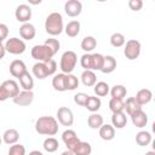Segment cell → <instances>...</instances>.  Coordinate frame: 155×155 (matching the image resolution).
<instances>
[{"label":"cell","instance_id":"obj_1","mask_svg":"<svg viewBox=\"0 0 155 155\" xmlns=\"http://www.w3.org/2000/svg\"><path fill=\"white\" fill-rule=\"evenodd\" d=\"M35 131L42 136H54L58 132V121L53 116H41L35 121Z\"/></svg>","mask_w":155,"mask_h":155},{"label":"cell","instance_id":"obj_2","mask_svg":"<svg viewBox=\"0 0 155 155\" xmlns=\"http://www.w3.org/2000/svg\"><path fill=\"white\" fill-rule=\"evenodd\" d=\"M45 30L51 36H57L64 30L63 17H62V15L59 12H52L46 17Z\"/></svg>","mask_w":155,"mask_h":155},{"label":"cell","instance_id":"obj_3","mask_svg":"<svg viewBox=\"0 0 155 155\" xmlns=\"http://www.w3.org/2000/svg\"><path fill=\"white\" fill-rule=\"evenodd\" d=\"M78 63V56L74 51H65L61 57V70L63 74H71Z\"/></svg>","mask_w":155,"mask_h":155},{"label":"cell","instance_id":"obj_4","mask_svg":"<svg viewBox=\"0 0 155 155\" xmlns=\"http://www.w3.org/2000/svg\"><path fill=\"white\" fill-rule=\"evenodd\" d=\"M30 53H31V57H33L35 61L42 62V63L48 62V61L52 59V57L54 56V53L52 52V50H51L48 46H46L45 44H42V45H35V46L31 48Z\"/></svg>","mask_w":155,"mask_h":155},{"label":"cell","instance_id":"obj_5","mask_svg":"<svg viewBox=\"0 0 155 155\" xmlns=\"http://www.w3.org/2000/svg\"><path fill=\"white\" fill-rule=\"evenodd\" d=\"M4 46H5L6 52H8L11 54H22L27 48L24 40L19 39V38H10V39H7Z\"/></svg>","mask_w":155,"mask_h":155},{"label":"cell","instance_id":"obj_6","mask_svg":"<svg viewBox=\"0 0 155 155\" xmlns=\"http://www.w3.org/2000/svg\"><path fill=\"white\" fill-rule=\"evenodd\" d=\"M140 42L136 39H131L126 42L125 48H124V54L128 61H134L139 57L140 54Z\"/></svg>","mask_w":155,"mask_h":155},{"label":"cell","instance_id":"obj_7","mask_svg":"<svg viewBox=\"0 0 155 155\" xmlns=\"http://www.w3.org/2000/svg\"><path fill=\"white\" fill-rule=\"evenodd\" d=\"M57 120L63 126H71L74 122V114L68 107H61L57 110Z\"/></svg>","mask_w":155,"mask_h":155},{"label":"cell","instance_id":"obj_8","mask_svg":"<svg viewBox=\"0 0 155 155\" xmlns=\"http://www.w3.org/2000/svg\"><path fill=\"white\" fill-rule=\"evenodd\" d=\"M13 103L19 105V107H28L33 103L34 101V93L33 91H19L17 96H15L12 98Z\"/></svg>","mask_w":155,"mask_h":155},{"label":"cell","instance_id":"obj_9","mask_svg":"<svg viewBox=\"0 0 155 155\" xmlns=\"http://www.w3.org/2000/svg\"><path fill=\"white\" fill-rule=\"evenodd\" d=\"M15 16H16V19L18 22L28 23L29 19L31 18V8H30V6H28L27 4L18 5L16 11H15Z\"/></svg>","mask_w":155,"mask_h":155},{"label":"cell","instance_id":"obj_10","mask_svg":"<svg viewBox=\"0 0 155 155\" xmlns=\"http://www.w3.org/2000/svg\"><path fill=\"white\" fill-rule=\"evenodd\" d=\"M64 11L69 17H78L82 12V4L79 0H68L64 4Z\"/></svg>","mask_w":155,"mask_h":155},{"label":"cell","instance_id":"obj_11","mask_svg":"<svg viewBox=\"0 0 155 155\" xmlns=\"http://www.w3.org/2000/svg\"><path fill=\"white\" fill-rule=\"evenodd\" d=\"M62 140L64 142V144L67 145V148H68V150H70L78 142H80V139H79V137H78V134H76V132L74 131V130H65L63 133H62Z\"/></svg>","mask_w":155,"mask_h":155},{"label":"cell","instance_id":"obj_12","mask_svg":"<svg viewBox=\"0 0 155 155\" xmlns=\"http://www.w3.org/2000/svg\"><path fill=\"white\" fill-rule=\"evenodd\" d=\"M19 35L22 40H33L36 35V29L31 23H23L19 28Z\"/></svg>","mask_w":155,"mask_h":155},{"label":"cell","instance_id":"obj_13","mask_svg":"<svg viewBox=\"0 0 155 155\" xmlns=\"http://www.w3.org/2000/svg\"><path fill=\"white\" fill-rule=\"evenodd\" d=\"M25 71H28L27 70V67H25V63L23 62V61H21V59H15V61H12L11 62V64H10V73H11V75L13 76V78H19L22 74H24Z\"/></svg>","mask_w":155,"mask_h":155},{"label":"cell","instance_id":"obj_14","mask_svg":"<svg viewBox=\"0 0 155 155\" xmlns=\"http://www.w3.org/2000/svg\"><path fill=\"white\" fill-rule=\"evenodd\" d=\"M70 151H71L74 155H91V153H92V147H91L90 143L80 140V142H78V143L70 149Z\"/></svg>","mask_w":155,"mask_h":155},{"label":"cell","instance_id":"obj_15","mask_svg":"<svg viewBox=\"0 0 155 155\" xmlns=\"http://www.w3.org/2000/svg\"><path fill=\"white\" fill-rule=\"evenodd\" d=\"M52 86L58 92L67 91V74L59 73V74L54 75V78L52 79Z\"/></svg>","mask_w":155,"mask_h":155},{"label":"cell","instance_id":"obj_16","mask_svg":"<svg viewBox=\"0 0 155 155\" xmlns=\"http://www.w3.org/2000/svg\"><path fill=\"white\" fill-rule=\"evenodd\" d=\"M131 121H132L133 126H136V127H138V128L145 127L147 124H148V115H147L143 110L136 111L134 114L131 115Z\"/></svg>","mask_w":155,"mask_h":155},{"label":"cell","instance_id":"obj_17","mask_svg":"<svg viewBox=\"0 0 155 155\" xmlns=\"http://www.w3.org/2000/svg\"><path fill=\"white\" fill-rule=\"evenodd\" d=\"M1 86L4 87V90L6 91V93L8 94L10 98H13V97L17 96L18 92H19V86H18V84H17L15 80H12V79L5 80V81L1 84Z\"/></svg>","mask_w":155,"mask_h":155},{"label":"cell","instance_id":"obj_18","mask_svg":"<svg viewBox=\"0 0 155 155\" xmlns=\"http://www.w3.org/2000/svg\"><path fill=\"white\" fill-rule=\"evenodd\" d=\"M134 99L137 101V103L139 105H144V104H148L151 99H153V92L149 90V88H142L137 92Z\"/></svg>","mask_w":155,"mask_h":155},{"label":"cell","instance_id":"obj_19","mask_svg":"<svg viewBox=\"0 0 155 155\" xmlns=\"http://www.w3.org/2000/svg\"><path fill=\"white\" fill-rule=\"evenodd\" d=\"M111 126L114 128H124L127 125V117L124 111L120 113H113L111 115Z\"/></svg>","mask_w":155,"mask_h":155},{"label":"cell","instance_id":"obj_20","mask_svg":"<svg viewBox=\"0 0 155 155\" xmlns=\"http://www.w3.org/2000/svg\"><path fill=\"white\" fill-rule=\"evenodd\" d=\"M99 137L103 140H111L115 137V128L109 124H103L99 127Z\"/></svg>","mask_w":155,"mask_h":155},{"label":"cell","instance_id":"obj_21","mask_svg":"<svg viewBox=\"0 0 155 155\" xmlns=\"http://www.w3.org/2000/svg\"><path fill=\"white\" fill-rule=\"evenodd\" d=\"M18 139H19V132L16 128H8L2 134V140L8 145L16 144L18 142Z\"/></svg>","mask_w":155,"mask_h":155},{"label":"cell","instance_id":"obj_22","mask_svg":"<svg viewBox=\"0 0 155 155\" xmlns=\"http://www.w3.org/2000/svg\"><path fill=\"white\" fill-rule=\"evenodd\" d=\"M19 85L24 91H33L34 87V79L31 78V75L29 74V71H25L24 74H22L19 78Z\"/></svg>","mask_w":155,"mask_h":155},{"label":"cell","instance_id":"obj_23","mask_svg":"<svg viewBox=\"0 0 155 155\" xmlns=\"http://www.w3.org/2000/svg\"><path fill=\"white\" fill-rule=\"evenodd\" d=\"M81 82L87 86V87H92L96 85L97 82V76L94 74V71L92 70H84L81 73Z\"/></svg>","mask_w":155,"mask_h":155},{"label":"cell","instance_id":"obj_24","mask_svg":"<svg viewBox=\"0 0 155 155\" xmlns=\"http://www.w3.org/2000/svg\"><path fill=\"white\" fill-rule=\"evenodd\" d=\"M102 105V102H101V98L97 97V96H88L87 101H86V104H85V108L91 111V113H97L99 110Z\"/></svg>","mask_w":155,"mask_h":155},{"label":"cell","instance_id":"obj_25","mask_svg":"<svg viewBox=\"0 0 155 155\" xmlns=\"http://www.w3.org/2000/svg\"><path fill=\"white\" fill-rule=\"evenodd\" d=\"M115 69H116V59L113 56H104V62L101 71L104 74H110Z\"/></svg>","mask_w":155,"mask_h":155},{"label":"cell","instance_id":"obj_26","mask_svg":"<svg viewBox=\"0 0 155 155\" xmlns=\"http://www.w3.org/2000/svg\"><path fill=\"white\" fill-rule=\"evenodd\" d=\"M33 74L35 78H38L39 80H42L48 76V73H47V68H46V64L42 63V62H38L33 65Z\"/></svg>","mask_w":155,"mask_h":155},{"label":"cell","instance_id":"obj_27","mask_svg":"<svg viewBox=\"0 0 155 155\" xmlns=\"http://www.w3.org/2000/svg\"><path fill=\"white\" fill-rule=\"evenodd\" d=\"M103 116L98 113H92L88 117H87V125L92 130H99V127L103 125Z\"/></svg>","mask_w":155,"mask_h":155},{"label":"cell","instance_id":"obj_28","mask_svg":"<svg viewBox=\"0 0 155 155\" xmlns=\"http://www.w3.org/2000/svg\"><path fill=\"white\" fill-rule=\"evenodd\" d=\"M153 140V137H151V133L148 132V131H139L137 134H136V143L140 147H147L151 143Z\"/></svg>","mask_w":155,"mask_h":155},{"label":"cell","instance_id":"obj_29","mask_svg":"<svg viewBox=\"0 0 155 155\" xmlns=\"http://www.w3.org/2000/svg\"><path fill=\"white\" fill-rule=\"evenodd\" d=\"M125 103V108L124 109H126V113L131 116L132 114H134L136 111H139V110H142V105H139L138 103H137V101L134 99V97H128L127 99H126V102H124Z\"/></svg>","mask_w":155,"mask_h":155},{"label":"cell","instance_id":"obj_30","mask_svg":"<svg viewBox=\"0 0 155 155\" xmlns=\"http://www.w3.org/2000/svg\"><path fill=\"white\" fill-rule=\"evenodd\" d=\"M64 31H65V34H67L68 36H70V38L78 36L79 33H80V22H79V21H70V22L65 25Z\"/></svg>","mask_w":155,"mask_h":155},{"label":"cell","instance_id":"obj_31","mask_svg":"<svg viewBox=\"0 0 155 155\" xmlns=\"http://www.w3.org/2000/svg\"><path fill=\"white\" fill-rule=\"evenodd\" d=\"M96 46H97V40L94 36H85L81 41V48L86 53H90L91 51H93Z\"/></svg>","mask_w":155,"mask_h":155},{"label":"cell","instance_id":"obj_32","mask_svg":"<svg viewBox=\"0 0 155 155\" xmlns=\"http://www.w3.org/2000/svg\"><path fill=\"white\" fill-rule=\"evenodd\" d=\"M93 91H94V94L97 97H104L109 93L110 87L105 81H99V82H96V85L93 87Z\"/></svg>","mask_w":155,"mask_h":155},{"label":"cell","instance_id":"obj_33","mask_svg":"<svg viewBox=\"0 0 155 155\" xmlns=\"http://www.w3.org/2000/svg\"><path fill=\"white\" fill-rule=\"evenodd\" d=\"M104 56L101 53H92L91 54V70H101L103 67Z\"/></svg>","mask_w":155,"mask_h":155},{"label":"cell","instance_id":"obj_34","mask_svg":"<svg viewBox=\"0 0 155 155\" xmlns=\"http://www.w3.org/2000/svg\"><path fill=\"white\" fill-rule=\"evenodd\" d=\"M109 92L111 94V98H119V99H124L127 94V90L124 85H114Z\"/></svg>","mask_w":155,"mask_h":155},{"label":"cell","instance_id":"obj_35","mask_svg":"<svg viewBox=\"0 0 155 155\" xmlns=\"http://www.w3.org/2000/svg\"><path fill=\"white\" fill-rule=\"evenodd\" d=\"M42 147H44V149H45L47 153H54V151L58 150L59 143H58V140H57L54 137H47V138L44 140Z\"/></svg>","mask_w":155,"mask_h":155},{"label":"cell","instance_id":"obj_36","mask_svg":"<svg viewBox=\"0 0 155 155\" xmlns=\"http://www.w3.org/2000/svg\"><path fill=\"white\" fill-rule=\"evenodd\" d=\"M124 108H125L124 99L111 98V99L109 101V109L111 110V113H120V111H124Z\"/></svg>","mask_w":155,"mask_h":155},{"label":"cell","instance_id":"obj_37","mask_svg":"<svg viewBox=\"0 0 155 155\" xmlns=\"http://www.w3.org/2000/svg\"><path fill=\"white\" fill-rule=\"evenodd\" d=\"M125 42H126V39H125V35L124 34H121V33H114V34H111V36H110V44H111V46H114V47H121V46L125 45Z\"/></svg>","mask_w":155,"mask_h":155},{"label":"cell","instance_id":"obj_38","mask_svg":"<svg viewBox=\"0 0 155 155\" xmlns=\"http://www.w3.org/2000/svg\"><path fill=\"white\" fill-rule=\"evenodd\" d=\"M79 86V79L74 74H67V91H74Z\"/></svg>","mask_w":155,"mask_h":155},{"label":"cell","instance_id":"obj_39","mask_svg":"<svg viewBox=\"0 0 155 155\" xmlns=\"http://www.w3.org/2000/svg\"><path fill=\"white\" fill-rule=\"evenodd\" d=\"M8 155H25V148L22 144H12L8 149Z\"/></svg>","mask_w":155,"mask_h":155},{"label":"cell","instance_id":"obj_40","mask_svg":"<svg viewBox=\"0 0 155 155\" xmlns=\"http://www.w3.org/2000/svg\"><path fill=\"white\" fill-rule=\"evenodd\" d=\"M46 46H48L51 50H52V52L56 54L57 52H58V50L61 48V44H59V41L57 40V39H53V38H48V39H46V41L44 42Z\"/></svg>","mask_w":155,"mask_h":155},{"label":"cell","instance_id":"obj_41","mask_svg":"<svg viewBox=\"0 0 155 155\" xmlns=\"http://www.w3.org/2000/svg\"><path fill=\"white\" fill-rule=\"evenodd\" d=\"M80 64L85 70H91V53H84L80 58Z\"/></svg>","mask_w":155,"mask_h":155},{"label":"cell","instance_id":"obj_42","mask_svg":"<svg viewBox=\"0 0 155 155\" xmlns=\"http://www.w3.org/2000/svg\"><path fill=\"white\" fill-rule=\"evenodd\" d=\"M87 98H88V94H87V93H85V92H79V93H76V94L74 96V102H75V104H78V105L85 107Z\"/></svg>","mask_w":155,"mask_h":155},{"label":"cell","instance_id":"obj_43","mask_svg":"<svg viewBox=\"0 0 155 155\" xmlns=\"http://www.w3.org/2000/svg\"><path fill=\"white\" fill-rule=\"evenodd\" d=\"M128 7L132 11H139L143 7V1L142 0H130L128 1Z\"/></svg>","mask_w":155,"mask_h":155},{"label":"cell","instance_id":"obj_44","mask_svg":"<svg viewBox=\"0 0 155 155\" xmlns=\"http://www.w3.org/2000/svg\"><path fill=\"white\" fill-rule=\"evenodd\" d=\"M46 64V68H47V73H48V76L50 75H53L57 70V63L53 61V59H50L48 62L45 63Z\"/></svg>","mask_w":155,"mask_h":155},{"label":"cell","instance_id":"obj_45","mask_svg":"<svg viewBox=\"0 0 155 155\" xmlns=\"http://www.w3.org/2000/svg\"><path fill=\"white\" fill-rule=\"evenodd\" d=\"M7 35H8V28H7V25L4 24V23H0V38L2 40H5L7 38Z\"/></svg>","mask_w":155,"mask_h":155},{"label":"cell","instance_id":"obj_46","mask_svg":"<svg viewBox=\"0 0 155 155\" xmlns=\"http://www.w3.org/2000/svg\"><path fill=\"white\" fill-rule=\"evenodd\" d=\"M10 97H8V94L6 93V91L4 90V87L0 85V102H5V101H7Z\"/></svg>","mask_w":155,"mask_h":155},{"label":"cell","instance_id":"obj_47","mask_svg":"<svg viewBox=\"0 0 155 155\" xmlns=\"http://www.w3.org/2000/svg\"><path fill=\"white\" fill-rule=\"evenodd\" d=\"M5 53H6L5 46H4V45H0V59H2V58L5 57Z\"/></svg>","mask_w":155,"mask_h":155},{"label":"cell","instance_id":"obj_48","mask_svg":"<svg viewBox=\"0 0 155 155\" xmlns=\"http://www.w3.org/2000/svg\"><path fill=\"white\" fill-rule=\"evenodd\" d=\"M29 155H44V154L41 151H39V150H33V151L29 153Z\"/></svg>","mask_w":155,"mask_h":155},{"label":"cell","instance_id":"obj_49","mask_svg":"<svg viewBox=\"0 0 155 155\" xmlns=\"http://www.w3.org/2000/svg\"><path fill=\"white\" fill-rule=\"evenodd\" d=\"M61 155H74V154H73L70 150H65V151H63Z\"/></svg>","mask_w":155,"mask_h":155},{"label":"cell","instance_id":"obj_50","mask_svg":"<svg viewBox=\"0 0 155 155\" xmlns=\"http://www.w3.org/2000/svg\"><path fill=\"white\" fill-rule=\"evenodd\" d=\"M145 155H155V151H153V150L147 151V153H145Z\"/></svg>","mask_w":155,"mask_h":155},{"label":"cell","instance_id":"obj_51","mask_svg":"<svg viewBox=\"0 0 155 155\" xmlns=\"http://www.w3.org/2000/svg\"><path fill=\"white\" fill-rule=\"evenodd\" d=\"M2 41H4V40H2L1 38H0V45H2Z\"/></svg>","mask_w":155,"mask_h":155},{"label":"cell","instance_id":"obj_52","mask_svg":"<svg viewBox=\"0 0 155 155\" xmlns=\"http://www.w3.org/2000/svg\"><path fill=\"white\" fill-rule=\"evenodd\" d=\"M1 142H2V138L0 137V145H1Z\"/></svg>","mask_w":155,"mask_h":155}]
</instances>
